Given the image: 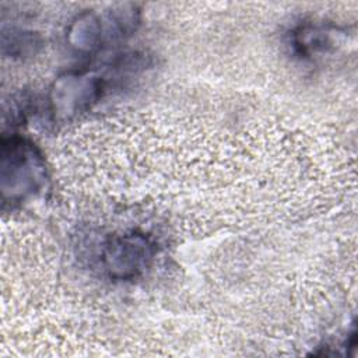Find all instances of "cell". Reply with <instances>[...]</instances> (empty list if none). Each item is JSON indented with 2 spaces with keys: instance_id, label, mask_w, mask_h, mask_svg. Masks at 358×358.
Returning a JSON list of instances; mask_svg holds the SVG:
<instances>
[{
  "instance_id": "1",
  "label": "cell",
  "mask_w": 358,
  "mask_h": 358,
  "mask_svg": "<svg viewBox=\"0 0 358 358\" xmlns=\"http://www.w3.org/2000/svg\"><path fill=\"white\" fill-rule=\"evenodd\" d=\"M150 245L140 235H127L110 242L106 248V267L113 275H133L145 264L150 257Z\"/></svg>"
}]
</instances>
